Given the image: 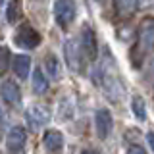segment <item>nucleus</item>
Instances as JSON below:
<instances>
[{
  "label": "nucleus",
  "instance_id": "nucleus-1",
  "mask_svg": "<svg viewBox=\"0 0 154 154\" xmlns=\"http://www.w3.org/2000/svg\"><path fill=\"white\" fill-rule=\"evenodd\" d=\"M64 60L67 67L75 73H79L83 69V60H85V52L83 46H81L79 38H67L64 42Z\"/></svg>",
  "mask_w": 154,
  "mask_h": 154
},
{
  "label": "nucleus",
  "instance_id": "nucleus-2",
  "mask_svg": "<svg viewBox=\"0 0 154 154\" xmlns=\"http://www.w3.org/2000/svg\"><path fill=\"white\" fill-rule=\"evenodd\" d=\"M50 119H52V112H50V108L45 106V104H31L25 110V122H27L31 131L42 129L45 125L50 123Z\"/></svg>",
  "mask_w": 154,
  "mask_h": 154
},
{
  "label": "nucleus",
  "instance_id": "nucleus-3",
  "mask_svg": "<svg viewBox=\"0 0 154 154\" xmlns=\"http://www.w3.org/2000/svg\"><path fill=\"white\" fill-rule=\"evenodd\" d=\"M137 48L141 54L154 50V17H143L137 27Z\"/></svg>",
  "mask_w": 154,
  "mask_h": 154
},
{
  "label": "nucleus",
  "instance_id": "nucleus-4",
  "mask_svg": "<svg viewBox=\"0 0 154 154\" xmlns=\"http://www.w3.org/2000/svg\"><path fill=\"white\" fill-rule=\"evenodd\" d=\"M52 12H54V19L56 23L62 29L69 27L75 19V2L73 0H54V6H52Z\"/></svg>",
  "mask_w": 154,
  "mask_h": 154
},
{
  "label": "nucleus",
  "instance_id": "nucleus-5",
  "mask_svg": "<svg viewBox=\"0 0 154 154\" xmlns=\"http://www.w3.org/2000/svg\"><path fill=\"white\" fill-rule=\"evenodd\" d=\"M16 42L21 48L31 50V48H37L38 45H41V35H38L31 25L23 23V25H19L17 31H16Z\"/></svg>",
  "mask_w": 154,
  "mask_h": 154
},
{
  "label": "nucleus",
  "instance_id": "nucleus-6",
  "mask_svg": "<svg viewBox=\"0 0 154 154\" xmlns=\"http://www.w3.org/2000/svg\"><path fill=\"white\" fill-rule=\"evenodd\" d=\"M25 143H27V131L23 125H12L10 131L6 135V146L12 154L16 152H21L25 148Z\"/></svg>",
  "mask_w": 154,
  "mask_h": 154
},
{
  "label": "nucleus",
  "instance_id": "nucleus-7",
  "mask_svg": "<svg viewBox=\"0 0 154 154\" xmlns=\"http://www.w3.org/2000/svg\"><path fill=\"white\" fill-rule=\"evenodd\" d=\"M94 129H96V135L100 139H108L110 133L114 129V118H112V112L106 108H98L94 112Z\"/></svg>",
  "mask_w": 154,
  "mask_h": 154
},
{
  "label": "nucleus",
  "instance_id": "nucleus-8",
  "mask_svg": "<svg viewBox=\"0 0 154 154\" xmlns=\"http://www.w3.org/2000/svg\"><path fill=\"white\" fill-rule=\"evenodd\" d=\"M79 41H81V46H83L85 58L91 60V62H94L96 56H98V42H96L94 31L89 25L83 27V31H81V35H79Z\"/></svg>",
  "mask_w": 154,
  "mask_h": 154
},
{
  "label": "nucleus",
  "instance_id": "nucleus-9",
  "mask_svg": "<svg viewBox=\"0 0 154 154\" xmlns=\"http://www.w3.org/2000/svg\"><path fill=\"white\" fill-rule=\"evenodd\" d=\"M31 67H33V62H31V58H29L27 54H16L12 58V71H14V75H16L19 81L29 79Z\"/></svg>",
  "mask_w": 154,
  "mask_h": 154
},
{
  "label": "nucleus",
  "instance_id": "nucleus-10",
  "mask_svg": "<svg viewBox=\"0 0 154 154\" xmlns=\"http://www.w3.org/2000/svg\"><path fill=\"white\" fill-rule=\"evenodd\" d=\"M2 98L4 102L10 106H19L21 104V89L16 81L12 79H4L2 81Z\"/></svg>",
  "mask_w": 154,
  "mask_h": 154
},
{
  "label": "nucleus",
  "instance_id": "nucleus-11",
  "mask_svg": "<svg viewBox=\"0 0 154 154\" xmlns=\"http://www.w3.org/2000/svg\"><path fill=\"white\" fill-rule=\"evenodd\" d=\"M42 146H45L46 152L56 154L64 148V135H62L58 129H48L42 135Z\"/></svg>",
  "mask_w": 154,
  "mask_h": 154
},
{
  "label": "nucleus",
  "instance_id": "nucleus-12",
  "mask_svg": "<svg viewBox=\"0 0 154 154\" xmlns=\"http://www.w3.org/2000/svg\"><path fill=\"white\" fill-rule=\"evenodd\" d=\"M50 77L48 73L45 71V67H35L33 69V77H31V85H33V91H35L37 94H45L48 91V87H50Z\"/></svg>",
  "mask_w": 154,
  "mask_h": 154
},
{
  "label": "nucleus",
  "instance_id": "nucleus-13",
  "mask_svg": "<svg viewBox=\"0 0 154 154\" xmlns=\"http://www.w3.org/2000/svg\"><path fill=\"white\" fill-rule=\"evenodd\" d=\"M114 8L119 19H129L139 10V0H114Z\"/></svg>",
  "mask_w": 154,
  "mask_h": 154
},
{
  "label": "nucleus",
  "instance_id": "nucleus-14",
  "mask_svg": "<svg viewBox=\"0 0 154 154\" xmlns=\"http://www.w3.org/2000/svg\"><path fill=\"white\" fill-rule=\"evenodd\" d=\"M42 66H45V71L48 73L50 79H58V77L62 75V71H60V60H58L54 54H48L45 58V62H42Z\"/></svg>",
  "mask_w": 154,
  "mask_h": 154
},
{
  "label": "nucleus",
  "instance_id": "nucleus-15",
  "mask_svg": "<svg viewBox=\"0 0 154 154\" xmlns=\"http://www.w3.org/2000/svg\"><path fill=\"white\" fill-rule=\"evenodd\" d=\"M131 112L139 122H144V119H146V104H144L143 96L135 94L131 98Z\"/></svg>",
  "mask_w": 154,
  "mask_h": 154
},
{
  "label": "nucleus",
  "instance_id": "nucleus-16",
  "mask_svg": "<svg viewBox=\"0 0 154 154\" xmlns=\"http://www.w3.org/2000/svg\"><path fill=\"white\" fill-rule=\"evenodd\" d=\"M6 17L10 23H16L21 17V0H12L6 8Z\"/></svg>",
  "mask_w": 154,
  "mask_h": 154
},
{
  "label": "nucleus",
  "instance_id": "nucleus-17",
  "mask_svg": "<svg viewBox=\"0 0 154 154\" xmlns=\"http://www.w3.org/2000/svg\"><path fill=\"white\" fill-rule=\"evenodd\" d=\"M12 58L14 56H10V50L6 46H2V60H0V71L2 73H6L8 67H12Z\"/></svg>",
  "mask_w": 154,
  "mask_h": 154
},
{
  "label": "nucleus",
  "instance_id": "nucleus-18",
  "mask_svg": "<svg viewBox=\"0 0 154 154\" xmlns=\"http://www.w3.org/2000/svg\"><path fill=\"white\" fill-rule=\"evenodd\" d=\"M125 154H148V152L144 150L141 144H129V146H127V152H125Z\"/></svg>",
  "mask_w": 154,
  "mask_h": 154
},
{
  "label": "nucleus",
  "instance_id": "nucleus-19",
  "mask_svg": "<svg viewBox=\"0 0 154 154\" xmlns=\"http://www.w3.org/2000/svg\"><path fill=\"white\" fill-rule=\"evenodd\" d=\"M154 6V0H139V10H146Z\"/></svg>",
  "mask_w": 154,
  "mask_h": 154
},
{
  "label": "nucleus",
  "instance_id": "nucleus-20",
  "mask_svg": "<svg viewBox=\"0 0 154 154\" xmlns=\"http://www.w3.org/2000/svg\"><path fill=\"white\" fill-rule=\"evenodd\" d=\"M146 143H148V146H150L152 152H154V131H148L146 133Z\"/></svg>",
  "mask_w": 154,
  "mask_h": 154
},
{
  "label": "nucleus",
  "instance_id": "nucleus-21",
  "mask_svg": "<svg viewBox=\"0 0 154 154\" xmlns=\"http://www.w3.org/2000/svg\"><path fill=\"white\" fill-rule=\"evenodd\" d=\"M81 154H98V152H94V150H83Z\"/></svg>",
  "mask_w": 154,
  "mask_h": 154
},
{
  "label": "nucleus",
  "instance_id": "nucleus-22",
  "mask_svg": "<svg viewBox=\"0 0 154 154\" xmlns=\"http://www.w3.org/2000/svg\"><path fill=\"white\" fill-rule=\"evenodd\" d=\"M98 2H106V0H98Z\"/></svg>",
  "mask_w": 154,
  "mask_h": 154
}]
</instances>
